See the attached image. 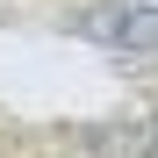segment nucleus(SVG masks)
Here are the masks:
<instances>
[{"label": "nucleus", "mask_w": 158, "mask_h": 158, "mask_svg": "<svg viewBox=\"0 0 158 158\" xmlns=\"http://www.w3.org/2000/svg\"><path fill=\"white\" fill-rule=\"evenodd\" d=\"M65 29L94 50H129V58H158V0H94Z\"/></svg>", "instance_id": "1"}, {"label": "nucleus", "mask_w": 158, "mask_h": 158, "mask_svg": "<svg viewBox=\"0 0 158 158\" xmlns=\"http://www.w3.org/2000/svg\"><path fill=\"white\" fill-rule=\"evenodd\" d=\"M86 158H158V108L86 129Z\"/></svg>", "instance_id": "2"}]
</instances>
